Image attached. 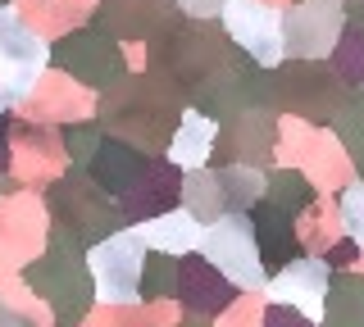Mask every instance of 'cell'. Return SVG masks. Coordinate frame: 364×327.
Wrapping results in <instances>:
<instances>
[{
  "label": "cell",
  "mask_w": 364,
  "mask_h": 327,
  "mask_svg": "<svg viewBox=\"0 0 364 327\" xmlns=\"http://www.w3.org/2000/svg\"><path fill=\"white\" fill-rule=\"evenodd\" d=\"M205 255L214 268H223L237 287H264V268H259V245L250 236V223L242 218H219L200 236Z\"/></svg>",
  "instance_id": "obj_1"
},
{
  "label": "cell",
  "mask_w": 364,
  "mask_h": 327,
  "mask_svg": "<svg viewBox=\"0 0 364 327\" xmlns=\"http://www.w3.org/2000/svg\"><path fill=\"white\" fill-rule=\"evenodd\" d=\"M223 18L242 46L255 55L259 64H278L282 60V18L259 0H223Z\"/></svg>",
  "instance_id": "obj_2"
},
{
  "label": "cell",
  "mask_w": 364,
  "mask_h": 327,
  "mask_svg": "<svg viewBox=\"0 0 364 327\" xmlns=\"http://www.w3.org/2000/svg\"><path fill=\"white\" fill-rule=\"evenodd\" d=\"M141 273V236L123 232L96 250V291L105 300H128Z\"/></svg>",
  "instance_id": "obj_3"
},
{
  "label": "cell",
  "mask_w": 364,
  "mask_h": 327,
  "mask_svg": "<svg viewBox=\"0 0 364 327\" xmlns=\"http://www.w3.org/2000/svg\"><path fill=\"white\" fill-rule=\"evenodd\" d=\"M323 264H291L282 268L278 282H273V296L282 304H301V309H318V300H323Z\"/></svg>",
  "instance_id": "obj_4"
},
{
  "label": "cell",
  "mask_w": 364,
  "mask_h": 327,
  "mask_svg": "<svg viewBox=\"0 0 364 327\" xmlns=\"http://www.w3.org/2000/svg\"><path fill=\"white\" fill-rule=\"evenodd\" d=\"M141 241H151V245H159V250H168V255L196 250V245H200V223L191 218L187 209L159 214V218H151V223L141 228Z\"/></svg>",
  "instance_id": "obj_5"
},
{
  "label": "cell",
  "mask_w": 364,
  "mask_h": 327,
  "mask_svg": "<svg viewBox=\"0 0 364 327\" xmlns=\"http://www.w3.org/2000/svg\"><path fill=\"white\" fill-rule=\"evenodd\" d=\"M210 137H214V123L210 118H200V114H191L187 118V128L173 137V145H168V160L173 164H200L205 160V150H210Z\"/></svg>",
  "instance_id": "obj_6"
},
{
  "label": "cell",
  "mask_w": 364,
  "mask_h": 327,
  "mask_svg": "<svg viewBox=\"0 0 364 327\" xmlns=\"http://www.w3.org/2000/svg\"><path fill=\"white\" fill-rule=\"evenodd\" d=\"M341 218H346L350 236L364 245V187H350L346 196H341Z\"/></svg>",
  "instance_id": "obj_7"
},
{
  "label": "cell",
  "mask_w": 364,
  "mask_h": 327,
  "mask_svg": "<svg viewBox=\"0 0 364 327\" xmlns=\"http://www.w3.org/2000/svg\"><path fill=\"white\" fill-rule=\"evenodd\" d=\"M187 200H191V205H205V209H219V182H214V177H191V182H187Z\"/></svg>",
  "instance_id": "obj_8"
}]
</instances>
